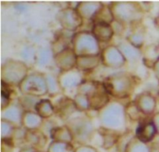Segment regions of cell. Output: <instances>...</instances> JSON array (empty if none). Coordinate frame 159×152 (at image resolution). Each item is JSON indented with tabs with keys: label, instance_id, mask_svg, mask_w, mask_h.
<instances>
[{
	"label": "cell",
	"instance_id": "cell-1",
	"mask_svg": "<svg viewBox=\"0 0 159 152\" xmlns=\"http://www.w3.org/2000/svg\"><path fill=\"white\" fill-rule=\"evenodd\" d=\"M156 133V127L153 123H148L141 126L138 129V135L144 141H148L152 139Z\"/></svg>",
	"mask_w": 159,
	"mask_h": 152
}]
</instances>
